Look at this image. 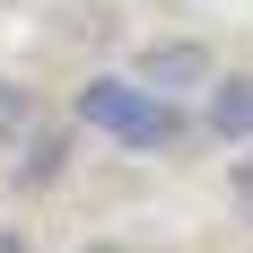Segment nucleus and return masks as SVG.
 I'll return each mask as SVG.
<instances>
[{
    "label": "nucleus",
    "mask_w": 253,
    "mask_h": 253,
    "mask_svg": "<svg viewBox=\"0 0 253 253\" xmlns=\"http://www.w3.org/2000/svg\"><path fill=\"white\" fill-rule=\"evenodd\" d=\"M79 131H96V140H114V149H140V157H166L201 123H192V105L157 96V87H140V79H123V70H105V79L79 87Z\"/></svg>",
    "instance_id": "1"
},
{
    "label": "nucleus",
    "mask_w": 253,
    "mask_h": 253,
    "mask_svg": "<svg viewBox=\"0 0 253 253\" xmlns=\"http://www.w3.org/2000/svg\"><path fill=\"white\" fill-rule=\"evenodd\" d=\"M131 79H140V87H157V96H192V87H210L218 70H210V44L166 35V44H149V52H140V70H131Z\"/></svg>",
    "instance_id": "2"
},
{
    "label": "nucleus",
    "mask_w": 253,
    "mask_h": 253,
    "mask_svg": "<svg viewBox=\"0 0 253 253\" xmlns=\"http://www.w3.org/2000/svg\"><path fill=\"white\" fill-rule=\"evenodd\" d=\"M192 123L210 131V140H227V149H253V70H227L201 87V114Z\"/></svg>",
    "instance_id": "3"
},
{
    "label": "nucleus",
    "mask_w": 253,
    "mask_h": 253,
    "mask_svg": "<svg viewBox=\"0 0 253 253\" xmlns=\"http://www.w3.org/2000/svg\"><path fill=\"white\" fill-rule=\"evenodd\" d=\"M61 175H70V140L35 123V131L18 140V183H26V192H44V183H61Z\"/></svg>",
    "instance_id": "4"
},
{
    "label": "nucleus",
    "mask_w": 253,
    "mask_h": 253,
    "mask_svg": "<svg viewBox=\"0 0 253 253\" xmlns=\"http://www.w3.org/2000/svg\"><path fill=\"white\" fill-rule=\"evenodd\" d=\"M35 123H44L35 87H26V79H0V149H18V140H26Z\"/></svg>",
    "instance_id": "5"
},
{
    "label": "nucleus",
    "mask_w": 253,
    "mask_h": 253,
    "mask_svg": "<svg viewBox=\"0 0 253 253\" xmlns=\"http://www.w3.org/2000/svg\"><path fill=\"white\" fill-rule=\"evenodd\" d=\"M227 201H236V218L253 227V149H236V175H227Z\"/></svg>",
    "instance_id": "6"
},
{
    "label": "nucleus",
    "mask_w": 253,
    "mask_h": 253,
    "mask_svg": "<svg viewBox=\"0 0 253 253\" xmlns=\"http://www.w3.org/2000/svg\"><path fill=\"white\" fill-rule=\"evenodd\" d=\"M0 253H26V236H18V227H0Z\"/></svg>",
    "instance_id": "7"
},
{
    "label": "nucleus",
    "mask_w": 253,
    "mask_h": 253,
    "mask_svg": "<svg viewBox=\"0 0 253 253\" xmlns=\"http://www.w3.org/2000/svg\"><path fill=\"white\" fill-rule=\"evenodd\" d=\"M87 253H114V245H87Z\"/></svg>",
    "instance_id": "8"
}]
</instances>
